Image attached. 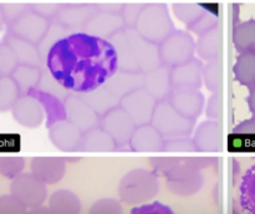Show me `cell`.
Returning a JSON list of instances; mask_svg holds the SVG:
<instances>
[{"instance_id": "obj_1", "label": "cell", "mask_w": 255, "mask_h": 214, "mask_svg": "<svg viewBox=\"0 0 255 214\" xmlns=\"http://www.w3.org/2000/svg\"><path fill=\"white\" fill-rule=\"evenodd\" d=\"M44 66L64 89L82 94L101 86L116 71L117 56L109 40L77 31L50 47Z\"/></svg>"}, {"instance_id": "obj_2", "label": "cell", "mask_w": 255, "mask_h": 214, "mask_svg": "<svg viewBox=\"0 0 255 214\" xmlns=\"http://www.w3.org/2000/svg\"><path fill=\"white\" fill-rule=\"evenodd\" d=\"M158 191V176L146 168L127 172L119 186L120 199L127 206H138L149 202L157 196Z\"/></svg>"}, {"instance_id": "obj_3", "label": "cell", "mask_w": 255, "mask_h": 214, "mask_svg": "<svg viewBox=\"0 0 255 214\" xmlns=\"http://www.w3.org/2000/svg\"><path fill=\"white\" fill-rule=\"evenodd\" d=\"M134 29L149 41L161 44L174 30V24L166 4H144Z\"/></svg>"}, {"instance_id": "obj_4", "label": "cell", "mask_w": 255, "mask_h": 214, "mask_svg": "<svg viewBox=\"0 0 255 214\" xmlns=\"http://www.w3.org/2000/svg\"><path fill=\"white\" fill-rule=\"evenodd\" d=\"M149 123L164 137L191 136L194 131L196 119L188 118L171 106L167 100L157 102Z\"/></svg>"}, {"instance_id": "obj_5", "label": "cell", "mask_w": 255, "mask_h": 214, "mask_svg": "<svg viewBox=\"0 0 255 214\" xmlns=\"http://www.w3.org/2000/svg\"><path fill=\"white\" fill-rule=\"evenodd\" d=\"M158 47L162 64L174 67L193 59L196 41L186 30L174 29L161 44H158Z\"/></svg>"}, {"instance_id": "obj_6", "label": "cell", "mask_w": 255, "mask_h": 214, "mask_svg": "<svg viewBox=\"0 0 255 214\" xmlns=\"http://www.w3.org/2000/svg\"><path fill=\"white\" fill-rule=\"evenodd\" d=\"M99 127L111 136L117 149H122L128 146L132 133L137 126L128 113L121 106H117L102 114Z\"/></svg>"}, {"instance_id": "obj_7", "label": "cell", "mask_w": 255, "mask_h": 214, "mask_svg": "<svg viewBox=\"0 0 255 214\" xmlns=\"http://www.w3.org/2000/svg\"><path fill=\"white\" fill-rule=\"evenodd\" d=\"M10 193L16 197L27 209L44 204L47 198V188L44 182L30 173H20L12 178L10 184Z\"/></svg>"}, {"instance_id": "obj_8", "label": "cell", "mask_w": 255, "mask_h": 214, "mask_svg": "<svg viewBox=\"0 0 255 214\" xmlns=\"http://www.w3.org/2000/svg\"><path fill=\"white\" fill-rule=\"evenodd\" d=\"M169 191L179 197H189L197 194L203 187L204 178L201 171L189 167L183 161L174 167L166 177Z\"/></svg>"}, {"instance_id": "obj_9", "label": "cell", "mask_w": 255, "mask_h": 214, "mask_svg": "<svg viewBox=\"0 0 255 214\" xmlns=\"http://www.w3.org/2000/svg\"><path fill=\"white\" fill-rule=\"evenodd\" d=\"M125 32L139 71L144 74L162 65L158 44L144 39L134 27H125Z\"/></svg>"}, {"instance_id": "obj_10", "label": "cell", "mask_w": 255, "mask_h": 214, "mask_svg": "<svg viewBox=\"0 0 255 214\" xmlns=\"http://www.w3.org/2000/svg\"><path fill=\"white\" fill-rule=\"evenodd\" d=\"M156 105L157 101L154 100V97L148 94L143 87L126 95L125 97H122L121 102H120V106L128 113L136 126L151 122Z\"/></svg>"}, {"instance_id": "obj_11", "label": "cell", "mask_w": 255, "mask_h": 214, "mask_svg": "<svg viewBox=\"0 0 255 214\" xmlns=\"http://www.w3.org/2000/svg\"><path fill=\"white\" fill-rule=\"evenodd\" d=\"M66 119L79 127L82 132L100 126V114L77 94H69L64 99Z\"/></svg>"}, {"instance_id": "obj_12", "label": "cell", "mask_w": 255, "mask_h": 214, "mask_svg": "<svg viewBox=\"0 0 255 214\" xmlns=\"http://www.w3.org/2000/svg\"><path fill=\"white\" fill-rule=\"evenodd\" d=\"M50 21L34 11H27L19 19L6 25V31L37 45L47 31Z\"/></svg>"}, {"instance_id": "obj_13", "label": "cell", "mask_w": 255, "mask_h": 214, "mask_svg": "<svg viewBox=\"0 0 255 214\" xmlns=\"http://www.w3.org/2000/svg\"><path fill=\"white\" fill-rule=\"evenodd\" d=\"M97 10L96 4H61L56 20L70 32L84 31Z\"/></svg>"}, {"instance_id": "obj_14", "label": "cell", "mask_w": 255, "mask_h": 214, "mask_svg": "<svg viewBox=\"0 0 255 214\" xmlns=\"http://www.w3.org/2000/svg\"><path fill=\"white\" fill-rule=\"evenodd\" d=\"M167 101L176 111L192 119L201 116L206 104L204 95L199 90H173Z\"/></svg>"}, {"instance_id": "obj_15", "label": "cell", "mask_w": 255, "mask_h": 214, "mask_svg": "<svg viewBox=\"0 0 255 214\" xmlns=\"http://www.w3.org/2000/svg\"><path fill=\"white\" fill-rule=\"evenodd\" d=\"M201 60L193 57L178 66L171 67V84L173 90H199L202 87Z\"/></svg>"}, {"instance_id": "obj_16", "label": "cell", "mask_w": 255, "mask_h": 214, "mask_svg": "<svg viewBox=\"0 0 255 214\" xmlns=\"http://www.w3.org/2000/svg\"><path fill=\"white\" fill-rule=\"evenodd\" d=\"M84 132L67 119L56 122L49 127V137L56 148L62 152L80 151V144Z\"/></svg>"}, {"instance_id": "obj_17", "label": "cell", "mask_w": 255, "mask_h": 214, "mask_svg": "<svg viewBox=\"0 0 255 214\" xmlns=\"http://www.w3.org/2000/svg\"><path fill=\"white\" fill-rule=\"evenodd\" d=\"M10 111H11L15 121L27 128L39 127L44 121L45 113L41 105L30 95H21Z\"/></svg>"}, {"instance_id": "obj_18", "label": "cell", "mask_w": 255, "mask_h": 214, "mask_svg": "<svg viewBox=\"0 0 255 214\" xmlns=\"http://www.w3.org/2000/svg\"><path fill=\"white\" fill-rule=\"evenodd\" d=\"M66 172L64 157H34L31 159V173L46 186L60 182Z\"/></svg>"}, {"instance_id": "obj_19", "label": "cell", "mask_w": 255, "mask_h": 214, "mask_svg": "<svg viewBox=\"0 0 255 214\" xmlns=\"http://www.w3.org/2000/svg\"><path fill=\"white\" fill-rule=\"evenodd\" d=\"M164 137L151 123L137 126L128 142L132 152L147 153V152H162Z\"/></svg>"}, {"instance_id": "obj_20", "label": "cell", "mask_w": 255, "mask_h": 214, "mask_svg": "<svg viewBox=\"0 0 255 214\" xmlns=\"http://www.w3.org/2000/svg\"><path fill=\"white\" fill-rule=\"evenodd\" d=\"M143 89L151 94L157 102L168 99L173 91L171 84V67L162 64L151 71L144 72Z\"/></svg>"}, {"instance_id": "obj_21", "label": "cell", "mask_w": 255, "mask_h": 214, "mask_svg": "<svg viewBox=\"0 0 255 214\" xmlns=\"http://www.w3.org/2000/svg\"><path fill=\"white\" fill-rule=\"evenodd\" d=\"M192 139L197 152H221L222 127L218 119L202 122L194 131Z\"/></svg>"}, {"instance_id": "obj_22", "label": "cell", "mask_w": 255, "mask_h": 214, "mask_svg": "<svg viewBox=\"0 0 255 214\" xmlns=\"http://www.w3.org/2000/svg\"><path fill=\"white\" fill-rule=\"evenodd\" d=\"M144 74L139 71H124L117 69L106 81L104 82L105 86L109 89L110 92L115 95L117 99L122 100L126 95L131 94L134 90L143 87Z\"/></svg>"}, {"instance_id": "obj_23", "label": "cell", "mask_w": 255, "mask_h": 214, "mask_svg": "<svg viewBox=\"0 0 255 214\" xmlns=\"http://www.w3.org/2000/svg\"><path fill=\"white\" fill-rule=\"evenodd\" d=\"M122 29H125V24L121 14L97 11L86 24L84 32L92 35V36L109 40L112 35Z\"/></svg>"}, {"instance_id": "obj_24", "label": "cell", "mask_w": 255, "mask_h": 214, "mask_svg": "<svg viewBox=\"0 0 255 214\" xmlns=\"http://www.w3.org/2000/svg\"><path fill=\"white\" fill-rule=\"evenodd\" d=\"M26 95H30L39 101L44 113L46 116V127H51L56 122L66 119V109H65L64 100L56 95L47 92L40 87H34L29 90Z\"/></svg>"}, {"instance_id": "obj_25", "label": "cell", "mask_w": 255, "mask_h": 214, "mask_svg": "<svg viewBox=\"0 0 255 214\" xmlns=\"http://www.w3.org/2000/svg\"><path fill=\"white\" fill-rule=\"evenodd\" d=\"M4 41L9 44L16 56L17 62L20 65H30V66H44V60L40 55L37 45L27 41V40L21 39L14 34H10L6 31L4 36Z\"/></svg>"}, {"instance_id": "obj_26", "label": "cell", "mask_w": 255, "mask_h": 214, "mask_svg": "<svg viewBox=\"0 0 255 214\" xmlns=\"http://www.w3.org/2000/svg\"><path fill=\"white\" fill-rule=\"evenodd\" d=\"M80 151L90 153H110L117 151L116 143L101 127H96L82 133Z\"/></svg>"}, {"instance_id": "obj_27", "label": "cell", "mask_w": 255, "mask_h": 214, "mask_svg": "<svg viewBox=\"0 0 255 214\" xmlns=\"http://www.w3.org/2000/svg\"><path fill=\"white\" fill-rule=\"evenodd\" d=\"M109 41L114 47L115 52H116L117 69L124 70V71H139L136 59L133 56V52H132L129 42L127 40L125 29L120 30L119 32L112 35Z\"/></svg>"}, {"instance_id": "obj_28", "label": "cell", "mask_w": 255, "mask_h": 214, "mask_svg": "<svg viewBox=\"0 0 255 214\" xmlns=\"http://www.w3.org/2000/svg\"><path fill=\"white\" fill-rule=\"evenodd\" d=\"M77 95L85 102H87L100 114V117L106 113V112H109L110 109L120 106V102H121V100L117 99L112 92H110L109 89L104 84L97 87V89L92 90V91L82 92V94Z\"/></svg>"}, {"instance_id": "obj_29", "label": "cell", "mask_w": 255, "mask_h": 214, "mask_svg": "<svg viewBox=\"0 0 255 214\" xmlns=\"http://www.w3.org/2000/svg\"><path fill=\"white\" fill-rule=\"evenodd\" d=\"M221 50L222 34L219 25L199 35L198 41L196 42V51L202 60L211 61L218 59L221 56Z\"/></svg>"}, {"instance_id": "obj_30", "label": "cell", "mask_w": 255, "mask_h": 214, "mask_svg": "<svg viewBox=\"0 0 255 214\" xmlns=\"http://www.w3.org/2000/svg\"><path fill=\"white\" fill-rule=\"evenodd\" d=\"M81 201L71 191L60 189L54 192L49 199V208L52 213L77 214L81 212Z\"/></svg>"}, {"instance_id": "obj_31", "label": "cell", "mask_w": 255, "mask_h": 214, "mask_svg": "<svg viewBox=\"0 0 255 214\" xmlns=\"http://www.w3.org/2000/svg\"><path fill=\"white\" fill-rule=\"evenodd\" d=\"M234 79L248 89L255 86V51L241 52L233 66Z\"/></svg>"}, {"instance_id": "obj_32", "label": "cell", "mask_w": 255, "mask_h": 214, "mask_svg": "<svg viewBox=\"0 0 255 214\" xmlns=\"http://www.w3.org/2000/svg\"><path fill=\"white\" fill-rule=\"evenodd\" d=\"M10 76L19 87L20 94L26 95L29 90L39 86L42 76V67L19 64Z\"/></svg>"}, {"instance_id": "obj_33", "label": "cell", "mask_w": 255, "mask_h": 214, "mask_svg": "<svg viewBox=\"0 0 255 214\" xmlns=\"http://www.w3.org/2000/svg\"><path fill=\"white\" fill-rule=\"evenodd\" d=\"M233 45L238 52L255 51V19L233 26Z\"/></svg>"}, {"instance_id": "obj_34", "label": "cell", "mask_w": 255, "mask_h": 214, "mask_svg": "<svg viewBox=\"0 0 255 214\" xmlns=\"http://www.w3.org/2000/svg\"><path fill=\"white\" fill-rule=\"evenodd\" d=\"M239 203L248 213L255 214V164L247 169L239 186Z\"/></svg>"}, {"instance_id": "obj_35", "label": "cell", "mask_w": 255, "mask_h": 214, "mask_svg": "<svg viewBox=\"0 0 255 214\" xmlns=\"http://www.w3.org/2000/svg\"><path fill=\"white\" fill-rule=\"evenodd\" d=\"M20 96L19 87L11 76L0 77V112L10 111Z\"/></svg>"}, {"instance_id": "obj_36", "label": "cell", "mask_w": 255, "mask_h": 214, "mask_svg": "<svg viewBox=\"0 0 255 214\" xmlns=\"http://www.w3.org/2000/svg\"><path fill=\"white\" fill-rule=\"evenodd\" d=\"M202 81L211 92L222 91V64L219 57L207 61V65H203Z\"/></svg>"}, {"instance_id": "obj_37", "label": "cell", "mask_w": 255, "mask_h": 214, "mask_svg": "<svg viewBox=\"0 0 255 214\" xmlns=\"http://www.w3.org/2000/svg\"><path fill=\"white\" fill-rule=\"evenodd\" d=\"M67 32H70L69 30L65 29L56 19L51 20L50 21L49 27H47V31L45 32L44 37H42L41 41L37 44V49H39L40 55H41L42 60H45V56L49 52L50 47L55 44L56 41H59L60 39H62L64 36L69 35Z\"/></svg>"}, {"instance_id": "obj_38", "label": "cell", "mask_w": 255, "mask_h": 214, "mask_svg": "<svg viewBox=\"0 0 255 214\" xmlns=\"http://www.w3.org/2000/svg\"><path fill=\"white\" fill-rule=\"evenodd\" d=\"M206 10V6L197 2H178L173 5V12L178 20L184 24H191L198 19Z\"/></svg>"}, {"instance_id": "obj_39", "label": "cell", "mask_w": 255, "mask_h": 214, "mask_svg": "<svg viewBox=\"0 0 255 214\" xmlns=\"http://www.w3.org/2000/svg\"><path fill=\"white\" fill-rule=\"evenodd\" d=\"M162 152H169V153H192V152H197V148L191 137L178 136L164 138Z\"/></svg>"}, {"instance_id": "obj_40", "label": "cell", "mask_w": 255, "mask_h": 214, "mask_svg": "<svg viewBox=\"0 0 255 214\" xmlns=\"http://www.w3.org/2000/svg\"><path fill=\"white\" fill-rule=\"evenodd\" d=\"M19 65L16 56L9 44L2 40L0 42V77L10 76L15 67Z\"/></svg>"}, {"instance_id": "obj_41", "label": "cell", "mask_w": 255, "mask_h": 214, "mask_svg": "<svg viewBox=\"0 0 255 214\" xmlns=\"http://www.w3.org/2000/svg\"><path fill=\"white\" fill-rule=\"evenodd\" d=\"M218 16H217L213 11H209V10L206 9L203 14H202L198 19H196L193 22L187 25V29L192 32H196L197 35H202L203 32L208 31V30L218 26Z\"/></svg>"}, {"instance_id": "obj_42", "label": "cell", "mask_w": 255, "mask_h": 214, "mask_svg": "<svg viewBox=\"0 0 255 214\" xmlns=\"http://www.w3.org/2000/svg\"><path fill=\"white\" fill-rule=\"evenodd\" d=\"M25 167L22 157H0V174L5 178L12 179L19 176Z\"/></svg>"}, {"instance_id": "obj_43", "label": "cell", "mask_w": 255, "mask_h": 214, "mask_svg": "<svg viewBox=\"0 0 255 214\" xmlns=\"http://www.w3.org/2000/svg\"><path fill=\"white\" fill-rule=\"evenodd\" d=\"M52 1L54 0H35L34 2H30V9L44 19L51 21V20L56 19L57 12L61 7V4Z\"/></svg>"}, {"instance_id": "obj_44", "label": "cell", "mask_w": 255, "mask_h": 214, "mask_svg": "<svg viewBox=\"0 0 255 214\" xmlns=\"http://www.w3.org/2000/svg\"><path fill=\"white\" fill-rule=\"evenodd\" d=\"M182 162V157H151L149 164L157 176L166 177Z\"/></svg>"}, {"instance_id": "obj_45", "label": "cell", "mask_w": 255, "mask_h": 214, "mask_svg": "<svg viewBox=\"0 0 255 214\" xmlns=\"http://www.w3.org/2000/svg\"><path fill=\"white\" fill-rule=\"evenodd\" d=\"M0 7H1L2 17L6 25L11 24L12 21L31 10L30 4H25V2H5V4H0Z\"/></svg>"}, {"instance_id": "obj_46", "label": "cell", "mask_w": 255, "mask_h": 214, "mask_svg": "<svg viewBox=\"0 0 255 214\" xmlns=\"http://www.w3.org/2000/svg\"><path fill=\"white\" fill-rule=\"evenodd\" d=\"M90 212L95 214H119L122 213V206L117 199L104 198L95 202Z\"/></svg>"}, {"instance_id": "obj_47", "label": "cell", "mask_w": 255, "mask_h": 214, "mask_svg": "<svg viewBox=\"0 0 255 214\" xmlns=\"http://www.w3.org/2000/svg\"><path fill=\"white\" fill-rule=\"evenodd\" d=\"M26 211V207L12 194L0 197V214H21Z\"/></svg>"}, {"instance_id": "obj_48", "label": "cell", "mask_w": 255, "mask_h": 214, "mask_svg": "<svg viewBox=\"0 0 255 214\" xmlns=\"http://www.w3.org/2000/svg\"><path fill=\"white\" fill-rule=\"evenodd\" d=\"M144 4H124L121 10V16L125 27H134L138 20L139 14L143 10Z\"/></svg>"}, {"instance_id": "obj_49", "label": "cell", "mask_w": 255, "mask_h": 214, "mask_svg": "<svg viewBox=\"0 0 255 214\" xmlns=\"http://www.w3.org/2000/svg\"><path fill=\"white\" fill-rule=\"evenodd\" d=\"M222 91L213 92L206 106V114L209 119H218L222 116Z\"/></svg>"}, {"instance_id": "obj_50", "label": "cell", "mask_w": 255, "mask_h": 214, "mask_svg": "<svg viewBox=\"0 0 255 214\" xmlns=\"http://www.w3.org/2000/svg\"><path fill=\"white\" fill-rule=\"evenodd\" d=\"M182 161L194 169H206L217 162L216 157H182Z\"/></svg>"}, {"instance_id": "obj_51", "label": "cell", "mask_w": 255, "mask_h": 214, "mask_svg": "<svg viewBox=\"0 0 255 214\" xmlns=\"http://www.w3.org/2000/svg\"><path fill=\"white\" fill-rule=\"evenodd\" d=\"M132 213H173L168 207H164L161 203H152L149 206H146L143 203V206L136 207V208L132 209Z\"/></svg>"}, {"instance_id": "obj_52", "label": "cell", "mask_w": 255, "mask_h": 214, "mask_svg": "<svg viewBox=\"0 0 255 214\" xmlns=\"http://www.w3.org/2000/svg\"><path fill=\"white\" fill-rule=\"evenodd\" d=\"M234 134H255V116L241 122L233 128Z\"/></svg>"}, {"instance_id": "obj_53", "label": "cell", "mask_w": 255, "mask_h": 214, "mask_svg": "<svg viewBox=\"0 0 255 214\" xmlns=\"http://www.w3.org/2000/svg\"><path fill=\"white\" fill-rule=\"evenodd\" d=\"M96 6L99 11L110 12V14H121L124 4H120V2H100V4H96Z\"/></svg>"}, {"instance_id": "obj_54", "label": "cell", "mask_w": 255, "mask_h": 214, "mask_svg": "<svg viewBox=\"0 0 255 214\" xmlns=\"http://www.w3.org/2000/svg\"><path fill=\"white\" fill-rule=\"evenodd\" d=\"M247 102H248V107L251 112L255 116V86L249 89V96L247 97Z\"/></svg>"}, {"instance_id": "obj_55", "label": "cell", "mask_w": 255, "mask_h": 214, "mask_svg": "<svg viewBox=\"0 0 255 214\" xmlns=\"http://www.w3.org/2000/svg\"><path fill=\"white\" fill-rule=\"evenodd\" d=\"M30 213H52V212L49 207H45L42 204H40V206H36L30 209Z\"/></svg>"}, {"instance_id": "obj_56", "label": "cell", "mask_w": 255, "mask_h": 214, "mask_svg": "<svg viewBox=\"0 0 255 214\" xmlns=\"http://www.w3.org/2000/svg\"><path fill=\"white\" fill-rule=\"evenodd\" d=\"M239 11H241V6L238 4L233 5V26L239 24Z\"/></svg>"}, {"instance_id": "obj_57", "label": "cell", "mask_w": 255, "mask_h": 214, "mask_svg": "<svg viewBox=\"0 0 255 214\" xmlns=\"http://www.w3.org/2000/svg\"><path fill=\"white\" fill-rule=\"evenodd\" d=\"M65 158V161L66 162H70V163H75V162H79L80 159V157H64Z\"/></svg>"}, {"instance_id": "obj_58", "label": "cell", "mask_w": 255, "mask_h": 214, "mask_svg": "<svg viewBox=\"0 0 255 214\" xmlns=\"http://www.w3.org/2000/svg\"><path fill=\"white\" fill-rule=\"evenodd\" d=\"M5 21H4V17H2V12H1V7H0V30L2 29V26H4Z\"/></svg>"}]
</instances>
